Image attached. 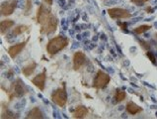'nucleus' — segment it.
<instances>
[{
  "label": "nucleus",
  "mask_w": 157,
  "mask_h": 119,
  "mask_svg": "<svg viewBox=\"0 0 157 119\" xmlns=\"http://www.w3.org/2000/svg\"><path fill=\"white\" fill-rule=\"evenodd\" d=\"M68 39L63 36H57L50 40V42L47 45V52L48 55L55 56L58 52L63 50L64 48L68 45Z\"/></svg>",
  "instance_id": "obj_1"
},
{
  "label": "nucleus",
  "mask_w": 157,
  "mask_h": 119,
  "mask_svg": "<svg viewBox=\"0 0 157 119\" xmlns=\"http://www.w3.org/2000/svg\"><path fill=\"white\" fill-rule=\"evenodd\" d=\"M111 81V77L108 73H104L103 70H98L96 77L93 81V86L97 89H102L109 85Z\"/></svg>",
  "instance_id": "obj_2"
},
{
  "label": "nucleus",
  "mask_w": 157,
  "mask_h": 119,
  "mask_svg": "<svg viewBox=\"0 0 157 119\" xmlns=\"http://www.w3.org/2000/svg\"><path fill=\"white\" fill-rule=\"evenodd\" d=\"M52 100L59 107H64L67 102V93L65 87H59L56 91H53L52 94Z\"/></svg>",
  "instance_id": "obj_3"
},
{
  "label": "nucleus",
  "mask_w": 157,
  "mask_h": 119,
  "mask_svg": "<svg viewBox=\"0 0 157 119\" xmlns=\"http://www.w3.org/2000/svg\"><path fill=\"white\" fill-rule=\"evenodd\" d=\"M108 14L112 19H128L132 17L131 12L128 11L127 9L120 7L110 8L108 9Z\"/></svg>",
  "instance_id": "obj_4"
},
{
  "label": "nucleus",
  "mask_w": 157,
  "mask_h": 119,
  "mask_svg": "<svg viewBox=\"0 0 157 119\" xmlns=\"http://www.w3.org/2000/svg\"><path fill=\"white\" fill-rule=\"evenodd\" d=\"M58 25V20L55 15H51V17L48 18V20L43 25V27L41 29V33L43 34H52L53 33L57 28Z\"/></svg>",
  "instance_id": "obj_5"
},
{
  "label": "nucleus",
  "mask_w": 157,
  "mask_h": 119,
  "mask_svg": "<svg viewBox=\"0 0 157 119\" xmlns=\"http://www.w3.org/2000/svg\"><path fill=\"white\" fill-rule=\"evenodd\" d=\"M51 15H52V12H51L50 8L47 7L44 4H42V5L40 6V8L38 9V12H37V21H38V23L43 26L48 20V18L51 17Z\"/></svg>",
  "instance_id": "obj_6"
},
{
  "label": "nucleus",
  "mask_w": 157,
  "mask_h": 119,
  "mask_svg": "<svg viewBox=\"0 0 157 119\" xmlns=\"http://www.w3.org/2000/svg\"><path fill=\"white\" fill-rule=\"evenodd\" d=\"M17 6V0H8L1 4V15L9 16L12 15Z\"/></svg>",
  "instance_id": "obj_7"
},
{
  "label": "nucleus",
  "mask_w": 157,
  "mask_h": 119,
  "mask_svg": "<svg viewBox=\"0 0 157 119\" xmlns=\"http://www.w3.org/2000/svg\"><path fill=\"white\" fill-rule=\"evenodd\" d=\"M12 92L13 96L15 97H22L26 93V87L24 85V82L20 78H17L15 82L12 85Z\"/></svg>",
  "instance_id": "obj_8"
},
{
  "label": "nucleus",
  "mask_w": 157,
  "mask_h": 119,
  "mask_svg": "<svg viewBox=\"0 0 157 119\" xmlns=\"http://www.w3.org/2000/svg\"><path fill=\"white\" fill-rule=\"evenodd\" d=\"M86 61V56L83 52H76L73 56V69L74 70H78Z\"/></svg>",
  "instance_id": "obj_9"
},
{
  "label": "nucleus",
  "mask_w": 157,
  "mask_h": 119,
  "mask_svg": "<svg viewBox=\"0 0 157 119\" xmlns=\"http://www.w3.org/2000/svg\"><path fill=\"white\" fill-rule=\"evenodd\" d=\"M46 78H47V73H46V69H44L42 73L38 74L37 77H35L32 79V83L35 86H37L39 89H41L43 91L44 89V85H46Z\"/></svg>",
  "instance_id": "obj_10"
},
{
  "label": "nucleus",
  "mask_w": 157,
  "mask_h": 119,
  "mask_svg": "<svg viewBox=\"0 0 157 119\" xmlns=\"http://www.w3.org/2000/svg\"><path fill=\"white\" fill-rule=\"evenodd\" d=\"M27 41L22 42L19 44H16V45H13L8 49V55L11 57L12 59H15L16 57L20 54V53L24 50V48L26 47Z\"/></svg>",
  "instance_id": "obj_11"
},
{
  "label": "nucleus",
  "mask_w": 157,
  "mask_h": 119,
  "mask_svg": "<svg viewBox=\"0 0 157 119\" xmlns=\"http://www.w3.org/2000/svg\"><path fill=\"white\" fill-rule=\"evenodd\" d=\"M88 114V109L83 106V105H79L75 108L73 112V117L74 118H84L86 117Z\"/></svg>",
  "instance_id": "obj_12"
},
{
  "label": "nucleus",
  "mask_w": 157,
  "mask_h": 119,
  "mask_svg": "<svg viewBox=\"0 0 157 119\" xmlns=\"http://www.w3.org/2000/svg\"><path fill=\"white\" fill-rule=\"evenodd\" d=\"M141 110L142 108L140 106H138L136 103L132 102V101H129L127 104V111L129 114H132V115H136V114L141 112Z\"/></svg>",
  "instance_id": "obj_13"
},
{
  "label": "nucleus",
  "mask_w": 157,
  "mask_h": 119,
  "mask_svg": "<svg viewBox=\"0 0 157 119\" xmlns=\"http://www.w3.org/2000/svg\"><path fill=\"white\" fill-rule=\"evenodd\" d=\"M36 68H37V64H36L35 61H31L29 65H27L26 67L23 68L22 73H23V74L25 77H30L31 74L35 72Z\"/></svg>",
  "instance_id": "obj_14"
},
{
  "label": "nucleus",
  "mask_w": 157,
  "mask_h": 119,
  "mask_svg": "<svg viewBox=\"0 0 157 119\" xmlns=\"http://www.w3.org/2000/svg\"><path fill=\"white\" fill-rule=\"evenodd\" d=\"M27 118H35V119H41L44 118L42 111L40 110L39 107H34L31 111L29 112V114L27 115Z\"/></svg>",
  "instance_id": "obj_15"
},
{
  "label": "nucleus",
  "mask_w": 157,
  "mask_h": 119,
  "mask_svg": "<svg viewBox=\"0 0 157 119\" xmlns=\"http://www.w3.org/2000/svg\"><path fill=\"white\" fill-rule=\"evenodd\" d=\"M14 21L12 20H3L1 21V24H0V27H1V33H5L8 29H10L11 27L14 26Z\"/></svg>",
  "instance_id": "obj_16"
},
{
  "label": "nucleus",
  "mask_w": 157,
  "mask_h": 119,
  "mask_svg": "<svg viewBox=\"0 0 157 119\" xmlns=\"http://www.w3.org/2000/svg\"><path fill=\"white\" fill-rule=\"evenodd\" d=\"M29 30V26L27 25H19L17 26V27L13 30V35H15V36H19V35L25 33L26 31Z\"/></svg>",
  "instance_id": "obj_17"
},
{
  "label": "nucleus",
  "mask_w": 157,
  "mask_h": 119,
  "mask_svg": "<svg viewBox=\"0 0 157 119\" xmlns=\"http://www.w3.org/2000/svg\"><path fill=\"white\" fill-rule=\"evenodd\" d=\"M150 29H151L150 25H140V26H138V27L134 28L133 32L136 33V34H137V35H141V34L145 33L146 31H148Z\"/></svg>",
  "instance_id": "obj_18"
},
{
  "label": "nucleus",
  "mask_w": 157,
  "mask_h": 119,
  "mask_svg": "<svg viewBox=\"0 0 157 119\" xmlns=\"http://www.w3.org/2000/svg\"><path fill=\"white\" fill-rule=\"evenodd\" d=\"M127 97V93L124 91L121 90V89H117L116 90V93H115V99L117 102H122L123 100L125 99Z\"/></svg>",
  "instance_id": "obj_19"
},
{
  "label": "nucleus",
  "mask_w": 157,
  "mask_h": 119,
  "mask_svg": "<svg viewBox=\"0 0 157 119\" xmlns=\"http://www.w3.org/2000/svg\"><path fill=\"white\" fill-rule=\"evenodd\" d=\"M1 118H15V116H14V114L7 110V111H3L2 112Z\"/></svg>",
  "instance_id": "obj_20"
},
{
  "label": "nucleus",
  "mask_w": 157,
  "mask_h": 119,
  "mask_svg": "<svg viewBox=\"0 0 157 119\" xmlns=\"http://www.w3.org/2000/svg\"><path fill=\"white\" fill-rule=\"evenodd\" d=\"M148 1H149V0H131V2L133 3V4H136V6H141L144 3L148 2Z\"/></svg>",
  "instance_id": "obj_21"
},
{
  "label": "nucleus",
  "mask_w": 157,
  "mask_h": 119,
  "mask_svg": "<svg viewBox=\"0 0 157 119\" xmlns=\"http://www.w3.org/2000/svg\"><path fill=\"white\" fill-rule=\"evenodd\" d=\"M146 56L149 58V60L151 61V63H152V64H153V65H156V58H155V56H154L153 54H152L151 52H149V51L147 52V53H146Z\"/></svg>",
  "instance_id": "obj_22"
},
{
  "label": "nucleus",
  "mask_w": 157,
  "mask_h": 119,
  "mask_svg": "<svg viewBox=\"0 0 157 119\" xmlns=\"http://www.w3.org/2000/svg\"><path fill=\"white\" fill-rule=\"evenodd\" d=\"M119 25H120V27L121 28H122L124 31H125V32H128V30H127V23H125V22H124V23H121V22H119V23H118Z\"/></svg>",
  "instance_id": "obj_23"
},
{
  "label": "nucleus",
  "mask_w": 157,
  "mask_h": 119,
  "mask_svg": "<svg viewBox=\"0 0 157 119\" xmlns=\"http://www.w3.org/2000/svg\"><path fill=\"white\" fill-rule=\"evenodd\" d=\"M147 43H145V42H143V41H140V45H142L143 47H144V49H146V50H148L149 48H150V46L149 45H146Z\"/></svg>",
  "instance_id": "obj_24"
},
{
  "label": "nucleus",
  "mask_w": 157,
  "mask_h": 119,
  "mask_svg": "<svg viewBox=\"0 0 157 119\" xmlns=\"http://www.w3.org/2000/svg\"><path fill=\"white\" fill-rule=\"evenodd\" d=\"M44 2H46V4H48V5H52V2H53V0H44Z\"/></svg>",
  "instance_id": "obj_25"
},
{
  "label": "nucleus",
  "mask_w": 157,
  "mask_h": 119,
  "mask_svg": "<svg viewBox=\"0 0 157 119\" xmlns=\"http://www.w3.org/2000/svg\"><path fill=\"white\" fill-rule=\"evenodd\" d=\"M156 36H157V35H156Z\"/></svg>",
  "instance_id": "obj_26"
}]
</instances>
